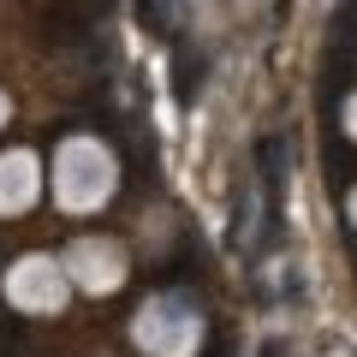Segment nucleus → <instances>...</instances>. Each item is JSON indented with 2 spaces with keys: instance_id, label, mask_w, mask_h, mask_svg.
<instances>
[{
  "instance_id": "3",
  "label": "nucleus",
  "mask_w": 357,
  "mask_h": 357,
  "mask_svg": "<svg viewBox=\"0 0 357 357\" xmlns=\"http://www.w3.org/2000/svg\"><path fill=\"white\" fill-rule=\"evenodd\" d=\"M280 155H286L280 137H262V173H268V178H280Z\"/></svg>"
},
{
  "instance_id": "2",
  "label": "nucleus",
  "mask_w": 357,
  "mask_h": 357,
  "mask_svg": "<svg viewBox=\"0 0 357 357\" xmlns=\"http://www.w3.org/2000/svg\"><path fill=\"white\" fill-rule=\"evenodd\" d=\"M197 89H203V60H197V54H191V60H178V96L191 102Z\"/></svg>"
},
{
  "instance_id": "1",
  "label": "nucleus",
  "mask_w": 357,
  "mask_h": 357,
  "mask_svg": "<svg viewBox=\"0 0 357 357\" xmlns=\"http://www.w3.org/2000/svg\"><path fill=\"white\" fill-rule=\"evenodd\" d=\"M42 36H48L54 48L84 42V18H77V6H48V13H42Z\"/></svg>"
},
{
  "instance_id": "4",
  "label": "nucleus",
  "mask_w": 357,
  "mask_h": 357,
  "mask_svg": "<svg viewBox=\"0 0 357 357\" xmlns=\"http://www.w3.org/2000/svg\"><path fill=\"white\" fill-rule=\"evenodd\" d=\"M137 13L149 30H167V0H137Z\"/></svg>"
}]
</instances>
